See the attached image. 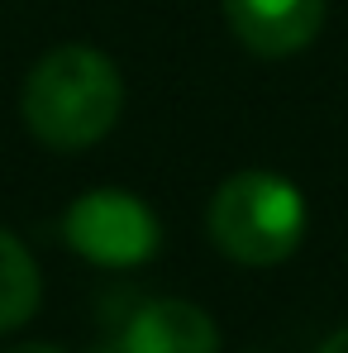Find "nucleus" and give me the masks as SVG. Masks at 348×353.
Segmentation results:
<instances>
[{
  "instance_id": "nucleus-7",
  "label": "nucleus",
  "mask_w": 348,
  "mask_h": 353,
  "mask_svg": "<svg viewBox=\"0 0 348 353\" xmlns=\"http://www.w3.org/2000/svg\"><path fill=\"white\" fill-rule=\"evenodd\" d=\"M320 353H348V325L339 330V334H329V339H325V349H320Z\"/></svg>"
},
{
  "instance_id": "nucleus-2",
  "label": "nucleus",
  "mask_w": 348,
  "mask_h": 353,
  "mask_svg": "<svg viewBox=\"0 0 348 353\" xmlns=\"http://www.w3.org/2000/svg\"><path fill=\"white\" fill-rule=\"evenodd\" d=\"M305 234V201L277 172H238L210 201V239L243 268H272Z\"/></svg>"
},
{
  "instance_id": "nucleus-6",
  "label": "nucleus",
  "mask_w": 348,
  "mask_h": 353,
  "mask_svg": "<svg viewBox=\"0 0 348 353\" xmlns=\"http://www.w3.org/2000/svg\"><path fill=\"white\" fill-rule=\"evenodd\" d=\"M39 268L29 258V248L14 234L0 230V334L19 330L34 310H39Z\"/></svg>"
},
{
  "instance_id": "nucleus-8",
  "label": "nucleus",
  "mask_w": 348,
  "mask_h": 353,
  "mask_svg": "<svg viewBox=\"0 0 348 353\" xmlns=\"http://www.w3.org/2000/svg\"><path fill=\"white\" fill-rule=\"evenodd\" d=\"M14 353H62V349H53V344H24V349H14Z\"/></svg>"
},
{
  "instance_id": "nucleus-5",
  "label": "nucleus",
  "mask_w": 348,
  "mask_h": 353,
  "mask_svg": "<svg viewBox=\"0 0 348 353\" xmlns=\"http://www.w3.org/2000/svg\"><path fill=\"white\" fill-rule=\"evenodd\" d=\"M119 353H220V330L191 301H148L129 315Z\"/></svg>"
},
{
  "instance_id": "nucleus-1",
  "label": "nucleus",
  "mask_w": 348,
  "mask_h": 353,
  "mask_svg": "<svg viewBox=\"0 0 348 353\" xmlns=\"http://www.w3.org/2000/svg\"><path fill=\"white\" fill-rule=\"evenodd\" d=\"M19 105L39 143L72 153V148H91L115 129L124 110V81L105 53L86 43H62L34 62Z\"/></svg>"
},
{
  "instance_id": "nucleus-4",
  "label": "nucleus",
  "mask_w": 348,
  "mask_h": 353,
  "mask_svg": "<svg viewBox=\"0 0 348 353\" xmlns=\"http://www.w3.org/2000/svg\"><path fill=\"white\" fill-rule=\"evenodd\" d=\"M234 39L258 58H291L315 43L325 0H225Z\"/></svg>"
},
{
  "instance_id": "nucleus-3",
  "label": "nucleus",
  "mask_w": 348,
  "mask_h": 353,
  "mask_svg": "<svg viewBox=\"0 0 348 353\" xmlns=\"http://www.w3.org/2000/svg\"><path fill=\"white\" fill-rule=\"evenodd\" d=\"M62 234L72 253H81L86 263H101V268H139L163 243L158 215L134 191H115V186H101V191H86L81 201H72Z\"/></svg>"
},
{
  "instance_id": "nucleus-9",
  "label": "nucleus",
  "mask_w": 348,
  "mask_h": 353,
  "mask_svg": "<svg viewBox=\"0 0 348 353\" xmlns=\"http://www.w3.org/2000/svg\"><path fill=\"white\" fill-rule=\"evenodd\" d=\"M96 353H119V349H96Z\"/></svg>"
}]
</instances>
